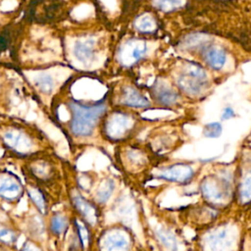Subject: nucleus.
<instances>
[{"label":"nucleus","mask_w":251,"mask_h":251,"mask_svg":"<svg viewBox=\"0 0 251 251\" xmlns=\"http://www.w3.org/2000/svg\"><path fill=\"white\" fill-rule=\"evenodd\" d=\"M9 44L8 32H0V50H5Z\"/></svg>","instance_id":"473e14b6"},{"label":"nucleus","mask_w":251,"mask_h":251,"mask_svg":"<svg viewBox=\"0 0 251 251\" xmlns=\"http://www.w3.org/2000/svg\"><path fill=\"white\" fill-rule=\"evenodd\" d=\"M223 127L219 122H214L206 125L203 129V133L208 138H217L222 134Z\"/></svg>","instance_id":"c756f323"},{"label":"nucleus","mask_w":251,"mask_h":251,"mask_svg":"<svg viewBox=\"0 0 251 251\" xmlns=\"http://www.w3.org/2000/svg\"><path fill=\"white\" fill-rule=\"evenodd\" d=\"M154 6L162 12H173L184 4V0H153Z\"/></svg>","instance_id":"bb28decb"},{"label":"nucleus","mask_w":251,"mask_h":251,"mask_svg":"<svg viewBox=\"0 0 251 251\" xmlns=\"http://www.w3.org/2000/svg\"><path fill=\"white\" fill-rule=\"evenodd\" d=\"M25 195V184L20 176L11 171H0V203L18 205Z\"/></svg>","instance_id":"423d86ee"},{"label":"nucleus","mask_w":251,"mask_h":251,"mask_svg":"<svg viewBox=\"0 0 251 251\" xmlns=\"http://www.w3.org/2000/svg\"><path fill=\"white\" fill-rule=\"evenodd\" d=\"M21 233L17 222L0 207V245L14 250Z\"/></svg>","instance_id":"f8f14e48"},{"label":"nucleus","mask_w":251,"mask_h":251,"mask_svg":"<svg viewBox=\"0 0 251 251\" xmlns=\"http://www.w3.org/2000/svg\"><path fill=\"white\" fill-rule=\"evenodd\" d=\"M119 189V182L114 176H105L97 181L89 197L103 211L111 206Z\"/></svg>","instance_id":"9b49d317"},{"label":"nucleus","mask_w":251,"mask_h":251,"mask_svg":"<svg viewBox=\"0 0 251 251\" xmlns=\"http://www.w3.org/2000/svg\"><path fill=\"white\" fill-rule=\"evenodd\" d=\"M155 236H156L157 240L168 251H177L178 250L177 240L171 230H169L165 227H158L155 230Z\"/></svg>","instance_id":"b1692460"},{"label":"nucleus","mask_w":251,"mask_h":251,"mask_svg":"<svg viewBox=\"0 0 251 251\" xmlns=\"http://www.w3.org/2000/svg\"><path fill=\"white\" fill-rule=\"evenodd\" d=\"M134 126V120L127 114L116 112L111 114L104 126V134L112 142H119L128 135Z\"/></svg>","instance_id":"1a4fd4ad"},{"label":"nucleus","mask_w":251,"mask_h":251,"mask_svg":"<svg viewBox=\"0 0 251 251\" xmlns=\"http://www.w3.org/2000/svg\"><path fill=\"white\" fill-rule=\"evenodd\" d=\"M239 197L243 203L251 201V171L243 176L239 188Z\"/></svg>","instance_id":"cd10ccee"},{"label":"nucleus","mask_w":251,"mask_h":251,"mask_svg":"<svg viewBox=\"0 0 251 251\" xmlns=\"http://www.w3.org/2000/svg\"><path fill=\"white\" fill-rule=\"evenodd\" d=\"M69 107L72 115L70 130L75 137L91 136L98 120L107 109V105L104 101H99L91 105L72 101Z\"/></svg>","instance_id":"7ed1b4c3"},{"label":"nucleus","mask_w":251,"mask_h":251,"mask_svg":"<svg viewBox=\"0 0 251 251\" xmlns=\"http://www.w3.org/2000/svg\"><path fill=\"white\" fill-rule=\"evenodd\" d=\"M222 120L224 121H226V120H229L233 117H235V113L233 111V109L231 107H226L222 113Z\"/></svg>","instance_id":"2f4dec72"},{"label":"nucleus","mask_w":251,"mask_h":251,"mask_svg":"<svg viewBox=\"0 0 251 251\" xmlns=\"http://www.w3.org/2000/svg\"><path fill=\"white\" fill-rule=\"evenodd\" d=\"M71 230L75 235L82 251H94L96 231L75 215H73Z\"/></svg>","instance_id":"dca6fc26"},{"label":"nucleus","mask_w":251,"mask_h":251,"mask_svg":"<svg viewBox=\"0 0 251 251\" xmlns=\"http://www.w3.org/2000/svg\"><path fill=\"white\" fill-rule=\"evenodd\" d=\"M207 64L214 70H221L226 61V51L219 45H210L204 52Z\"/></svg>","instance_id":"5701e85b"},{"label":"nucleus","mask_w":251,"mask_h":251,"mask_svg":"<svg viewBox=\"0 0 251 251\" xmlns=\"http://www.w3.org/2000/svg\"><path fill=\"white\" fill-rule=\"evenodd\" d=\"M121 102L123 105L133 108H144L149 106V101L138 90L126 86L122 90Z\"/></svg>","instance_id":"4be33fe9"},{"label":"nucleus","mask_w":251,"mask_h":251,"mask_svg":"<svg viewBox=\"0 0 251 251\" xmlns=\"http://www.w3.org/2000/svg\"><path fill=\"white\" fill-rule=\"evenodd\" d=\"M0 137L3 147L13 157L25 161L43 153L39 138L33 136L25 128L18 126L7 127L1 132Z\"/></svg>","instance_id":"20e7f679"},{"label":"nucleus","mask_w":251,"mask_h":251,"mask_svg":"<svg viewBox=\"0 0 251 251\" xmlns=\"http://www.w3.org/2000/svg\"><path fill=\"white\" fill-rule=\"evenodd\" d=\"M147 45L140 39H129L124 42L118 51V60L124 67H130L146 53Z\"/></svg>","instance_id":"ddd939ff"},{"label":"nucleus","mask_w":251,"mask_h":251,"mask_svg":"<svg viewBox=\"0 0 251 251\" xmlns=\"http://www.w3.org/2000/svg\"><path fill=\"white\" fill-rule=\"evenodd\" d=\"M233 241L234 234L231 230L222 227L212 231L206 237V246L209 251H229Z\"/></svg>","instance_id":"f3484780"},{"label":"nucleus","mask_w":251,"mask_h":251,"mask_svg":"<svg viewBox=\"0 0 251 251\" xmlns=\"http://www.w3.org/2000/svg\"><path fill=\"white\" fill-rule=\"evenodd\" d=\"M73 221V213L67 205L66 209L52 210L46 217V225L49 238L63 242L67 238Z\"/></svg>","instance_id":"0eeeda50"},{"label":"nucleus","mask_w":251,"mask_h":251,"mask_svg":"<svg viewBox=\"0 0 251 251\" xmlns=\"http://www.w3.org/2000/svg\"><path fill=\"white\" fill-rule=\"evenodd\" d=\"M144 156L142 153L134 148H129V150H125L123 157L121 158V167L124 172L132 173L139 169L144 164Z\"/></svg>","instance_id":"6ab92c4d"},{"label":"nucleus","mask_w":251,"mask_h":251,"mask_svg":"<svg viewBox=\"0 0 251 251\" xmlns=\"http://www.w3.org/2000/svg\"><path fill=\"white\" fill-rule=\"evenodd\" d=\"M176 82L181 90L194 96L201 94L206 89L207 85V80L197 79L183 74L179 75V76L176 79Z\"/></svg>","instance_id":"aec40b11"},{"label":"nucleus","mask_w":251,"mask_h":251,"mask_svg":"<svg viewBox=\"0 0 251 251\" xmlns=\"http://www.w3.org/2000/svg\"><path fill=\"white\" fill-rule=\"evenodd\" d=\"M228 180L226 178L207 177L201 183V191L203 196L213 203L224 202L228 195Z\"/></svg>","instance_id":"4468645a"},{"label":"nucleus","mask_w":251,"mask_h":251,"mask_svg":"<svg viewBox=\"0 0 251 251\" xmlns=\"http://www.w3.org/2000/svg\"><path fill=\"white\" fill-rule=\"evenodd\" d=\"M35 83L39 90L45 94L51 93L54 87L53 78L49 75H41L35 79Z\"/></svg>","instance_id":"c85d7f7f"},{"label":"nucleus","mask_w":251,"mask_h":251,"mask_svg":"<svg viewBox=\"0 0 251 251\" xmlns=\"http://www.w3.org/2000/svg\"><path fill=\"white\" fill-rule=\"evenodd\" d=\"M23 173L25 179L45 188L55 200V192L61 194L62 174L59 164L50 155L40 153L25 161Z\"/></svg>","instance_id":"f257e3e1"},{"label":"nucleus","mask_w":251,"mask_h":251,"mask_svg":"<svg viewBox=\"0 0 251 251\" xmlns=\"http://www.w3.org/2000/svg\"><path fill=\"white\" fill-rule=\"evenodd\" d=\"M134 235L131 229L115 222L103 226L96 233L94 251H134Z\"/></svg>","instance_id":"39448f33"},{"label":"nucleus","mask_w":251,"mask_h":251,"mask_svg":"<svg viewBox=\"0 0 251 251\" xmlns=\"http://www.w3.org/2000/svg\"><path fill=\"white\" fill-rule=\"evenodd\" d=\"M153 96L162 105L170 106L178 100V94L165 82H156L153 87Z\"/></svg>","instance_id":"412c9836"},{"label":"nucleus","mask_w":251,"mask_h":251,"mask_svg":"<svg viewBox=\"0 0 251 251\" xmlns=\"http://www.w3.org/2000/svg\"><path fill=\"white\" fill-rule=\"evenodd\" d=\"M95 45L96 41L92 37H86L76 41L74 46L75 57L82 63L89 62L94 57Z\"/></svg>","instance_id":"a211bd4d"},{"label":"nucleus","mask_w":251,"mask_h":251,"mask_svg":"<svg viewBox=\"0 0 251 251\" xmlns=\"http://www.w3.org/2000/svg\"><path fill=\"white\" fill-rule=\"evenodd\" d=\"M25 190L29 207L46 218L53 210L52 208L55 202L51 194L42 186L28 179H25Z\"/></svg>","instance_id":"6e6552de"},{"label":"nucleus","mask_w":251,"mask_h":251,"mask_svg":"<svg viewBox=\"0 0 251 251\" xmlns=\"http://www.w3.org/2000/svg\"><path fill=\"white\" fill-rule=\"evenodd\" d=\"M134 25H135V28L140 32L148 33V32H152L155 29L156 23L150 15L144 14L136 19Z\"/></svg>","instance_id":"393cba45"},{"label":"nucleus","mask_w":251,"mask_h":251,"mask_svg":"<svg viewBox=\"0 0 251 251\" xmlns=\"http://www.w3.org/2000/svg\"><path fill=\"white\" fill-rule=\"evenodd\" d=\"M18 251H45V249L43 243L26 237Z\"/></svg>","instance_id":"7c9ffc66"},{"label":"nucleus","mask_w":251,"mask_h":251,"mask_svg":"<svg viewBox=\"0 0 251 251\" xmlns=\"http://www.w3.org/2000/svg\"><path fill=\"white\" fill-rule=\"evenodd\" d=\"M183 75H186L188 76L197 78V79H201V80H207V75L205 70L195 64V63H186L184 65V70H183Z\"/></svg>","instance_id":"a878e982"},{"label":"nucleus","mask_w":251,"mask_h":251,"mask_svg":"<svg viewBox=\"0 0 251 251\" xmlns=\"http://www.w3.org/2000/svg\"><path fill=\"white\" fill-rule=\"evenodd\" d=\"M66 196L67 205L73 215L82 220L97 233L104 226V211L98 207L88 195L81 192L74 182L67 184Z\"/></svg>","instance_id":"f03ea898"},{"label":"nucleus","mask_w":251,"mask_h":251,"mask_svg":"<svg viewBox=\"0 0 251 251\" xmlns=\"http://www.w3.org/2000/svg\"><path fill=\"white\" fill-rule=\"evenodd\" d=\"M193 176L194 171L191 166L183 163H178L159 170L156 173L155 177L172 182L185 183L190 181Z\"/></svg>","instance_id":"2eb2a0df"},{"label":"nucleus","mask_w":251,"mask_h":251,"mask_svg":"<svg viewBox=\"0 0 251 251\" xmlns=\"http://www.w3.org/2000/svg\"><path fill=\"white\" fill-rule=\"evenodd\" d=\"M18 224V223H17ZM21 232L25 233L27 238L37 240L41 243L49 237L47 231L46 218L31 209V212L25 214L18 224Z\"/></svg>","instance_id":"9d476101"},{"label":"nucleus","mask_w":251,"mask_h":251,"mask_svg":"<svg viewBox=\"0 0 251 251\" xmlns=\"http://www.w3.org/2000/svg\"><path fill=\"white\" fill-rule=\"evenodd\" d=\"M134 251H139V250H137V249H135V250H134Z\"/></svg>","instance_id":"72a5a7b5"}]
</instances>
